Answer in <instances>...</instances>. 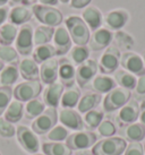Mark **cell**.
Masks as SVG:
<instances>
[{
	"mask_svg": "<svg viewBox=\"0 0 145 155\" xmlns=\"http://www.w3.org/2000/svg\"><path fill=\"white\" fill-rule=\"evenodd\" d=\"M42 152L44 155H72V150L66 144L58 142L44 143Z\"/></svg>",
	"mask_w": 145,
	"mask_h": 155,
	"instance_id": "33",
	"label": "cell"
},
{
	"mask_svg": "<svg viewBox=\"0 0 145 155\" xmlns=\"http://www.w3.org/2000/svg\"><path fill=\"white\" fill-rule=\"evenodd\" d=\"M59 62V70H58V77L60 83L64 87H70L75 84L76 81V69L74 64L68 58H61L58 60Z\"/></svg>",
	"mask_w": 145,
	"mask_h": 155,
	"instance_id": "17",
	"label": "cell"
},
{
	"mask_svg": "<svg viewBox=\"0 0 145 155\" xmlns=\"http://www.w3.org/2000/svg\"><path fill=\"white\" fill-rule=\"evenodd\" d=\"M132 92L123 87H115L112 91L107 93L103 100V110L107 112L116 111L121 109L130 100Z\"/></svg>",
	"mask_w": 145,
	"mask_h": 155,
	"instance_id": "4",
	"label": "cell"
},
{
	"mask_svg": "<svg viewBox=\"0 0 145 155\" xmlns=\"http://www.w3.org/2000/svg\"><path fill=\"white\" fill-rule=\"evenodd\" d=\"M34 1H36V0H27V2H29V5L34 4Z\"/></svg>",
	"mask_w": 145,
	"mask_h": 155,
	"instance_id": "55",
	"label": "cell"
},
{
	"mask_svg": "<svg viewBox=\"0 0 145 155\" xmlns=\"http://www.w3.org/2000/svg\"><path fill=\"white\" fill-rule=\"evenodd\" d=\"M9 5L13 6V7H16V6H29V2L27 0H8Z\"/></svg>",
	"mask_w": 145,
	"mask_h": 155,
	"instance_id": "49",
	"label": "cell"
},
{
	"mask_svg": "<svg viewBox=\"0 0 145 155\" xmlns=\"http://www.w3.org/2000/svg\"><path fill=\"white\" fill-rule=\"evenodd\" d=\"M82 19L85 22L87 27L94 31L101 27L103 22V15L101 10L95 6H87L82 12Z\"/></svg>",
	"mask_w": 145,
	"mask_h": 155,
	"instance_id": "22",
	"label": "cell"
},
{
	"mask_svg": "<svg viewBox=\"0 0 145 155\" xmlns=\"http://www.w3.org/2000/svg\"><path fill=\"white\" fill-rule=\"evenodd\" d=\"M113 40V33L107 27H100L94 31L90 36L89 41V49L92 51H101L103 49H107Z\"/></svg>",
	"mask_w": 145,
	"mask_h": 155,
	"instance_id": "14",
	"label": "cell"
},
{
	"mask_svg": "<svg viewBox=\"0 0 145 155\" xmlns=\"http://www.w3.org/2000/svg\"><path fill=\"white\" fill-rule=\"evenodd\" d=\"M79 99H81V91L77 86L72 85L70 87H66V90L61 95L60 104L62 109H74L77 107Z\"/></svg>",
	"mask_w": 145,
	"mask_h": 155,
	"instance_id": "26",
	"label": "cell"
},
{
	"mask_svg": "<svg viewBox=\"0 0 145 155\" xmlns=\"http://www.w3.org/2000/svg\"><path fill=\"white\" fill-rule=\"evenodd\" d=\"M91 90L94 91L95 93L103 94V93H109L116 87L115 79L107 75H98L90 82L87 85ZM86 86V87H87Z\"/></svg>",
	"mask_w": 145,
	"mask_h": 155,
	"instance_id": "23",
	"label": "cell"
},
{
	"mask_svg": "<svg viewBox=\"0 0 145 155\" xmlns=\"http://www.w3.org/2000/svg\"><path fill=\"white\" fill-rule=\"evenodd\" d=\"M140 117V104L136 100H129L120 109L117 119L121 125H132Z\"/></svg>",
	"mask_w": 145,
	"mask_h": 155,
	"instance_id": "19",
	"label": "cell"
},
{
	"mask_svg": "<svg viewBox=\"0 0 145 155\" xmlns=\"http://www.w3.org/2000/svg\"><path fill=\"white\" fill-rule=\"evenodd\" d=\"M0 60L4 64L18 66L19 57L17 50L12 45H0Z\"/></svg>",
	"mask_w": 145,
	"mask_h": 155,
	"instance_id": "37",
	"label": "cell"
},
{
	"mask_svg": "<svg viewBox=\"0 0 145 155\" xmlns=\"http://www.w3.org/2000/svg\"><path fill=\"white\" fill-rule=\"evenodd\" d=\"M142 59H143V61H144V65H145V50L143 51V53H142Z\"/></svg>",
	"mask_w": 145,
	"mask_h": 155,
	"instance_id": "54",
	"label": "cell"
},
{
	"mask_svg": "<svg viewBox=\"0 0 145 155\" xmlns=\"http://www.w3.org/2000/svg\"><path fill=\"white\" fill-rule=\"evenodd\" d=\"M113 40H115L118 49L120 48V49H124L126 51H129L135 44L132 35H129L125 31H117L116 34L113 35Z\"/></svg>",
	"mask_w": 145,
	"mask_h": 155,
	"instance_id": "39",
	"label": "cell"
},
{
	"mask_svg": "<svg viewBox=\"0 0 145 155\" xmlns=\"http://www.w3.org/2000/svg\"><path fill=\"white\" fill-rule=\"evenodd\" d=\"M75 155H94L92 151H87V150H83V151H78Z\"/></svg>",
	"mask_w": 145,
	"mask_h": 155,
	"instance_id": "51",
	"label": "cell"
},
{
	"mask_svg": "<svg viewBox=\"0 0 145 155\" xmlns=\"http://www.w3.org/2000/svg\"><path fill=\"white\" fill-rule=\"evenodd\" d=\"M33 60L36 62V64H42L48 59H51V58H55L56 56V50L55 47L51 45V44H43V45H38L33 50Z\"/></svg>",
	"mask_w": 145,
	"mask_h": 155,
	"instance_id": "32",
	"label": "cell"
},
{
	"mask_svg": "<svg viewBox=\"0 0 145 155\" xmlns=\"http://www.w3.org/2000/svg\"><path fill=\"white\" fill-rule=\"evenodd\" d=\"M18 28L12 23H5L0 26V45H12L16 40Z\"/></svg>",
	"mask_w": 145,
	"mask_h": 155,
	"instance_id": "30",
	"label": "cell"
},
{
	"mask_svg": "<svg viewBox=\"0 0 145 155\" xmlns=\"http://www.w3.org/2000/svg\"><path fill=\"white\" fill-rule=\"evenodd\" d=\"M53 33H55V27L46 25L38 26L33 32V42L36 47L48 44L53 38Z\"/></svg>",
	"mask_w": 145,
	"mask_h": 155,
	"instance_id": "29",
	"label": "cell"
},
{
	"mask_svg": "<svg viewBox=\"0 0 145 155\" xmlns=\"http://www.w3.org/2000/svg\"><path fill=\"white\" fill-rule=\"evenodd\" d=\"M103 112L98 111V110H91V111L86 112L83 121H84V127H86L87 129H95L98 128L100 124L103 120Z\"/></svg>",
	"mask_w": 145,
	"mask_h": 155,
	"instance_id": "38",
	"label": "cell"
},
{
	"mask_svg": "<svg viewBox=\"0 0 145 155\" xmlns=\"http://www.w3.org/2000/svg\"><path fill=\"white\" fill-rule=\"evenodd\" d=\"M42 92V84L40 81H25L19 83L13 90V96L19 102H29L36 99Z\"/></svg>",
	"mask_w": 145,
	"mask_h": 155,
	"instance_id": "6",
	"label": "cell"
},
{
	"mask_svg": "<svg viewBox=\"0 0 145 155\" xmlns=\"http://www.w3.org/2000/svg\"><path fill=\"white\" fill-rule=\"evenodd\" d=\"M9 7L8 6H1L0 7V26L5 24V22L8 19Z\"/></svg>",
	"mask_w": 145,
	"mask_h": 155,
	"instance_id": "47",
	"label": "cell"
},
{
	"mask_svg": "<svg viewBox=\"0 0 145 155\" xmlns=\"http://www.w3.org/2000/svg\"><path fill=\"white\" fill-rule=\"evenodd\" d=\"M7 2H8V0H0V7H1V6H5Z\"/></svg>",
	"mask_w": 145,
	"mask_h": 155,
	"instance_id": "52",
	"label": "cell"
},
{
	"mask_svg": "<svg viewBox=\"0 0 145 155\" xmlns=\"http://www.w3.org/2000/svg\"><path fill=\"white\" fill-rule=\"evenodd\" d=\"M4 67H5V64L1 60H0V71H1L2 69H4Z\"/></svg>",
	"mask_w": 145,
	"mask_h": 155,
	"instance_id": "53",
	"label": "cell"
},
{
	"mask_svg": "<svg viewBox=\"0 0 145 155\" xmlns=\"http://www.w3.org/2000/svg\"><path fill=\"white\" fill-rule=\"evenodd\" d=\"M13 97L12 86H0V117L4 114Z\"/></svg>",
	"mask_w": 145,
	"mask_h": 155,
	"instance_id": "41",
	"label": "cell"
},
{
	"mask_svg": "<svg viewBox=\"0 0 145 155\" xmlns=\"http://www.w3.org/2000/svg\"><path fill=\"white\" fill-rule=\"evenodd\" d=\"M65 26L70 39L76 45H86L90 41V28L79 16H68L65 19Z\"/></svg>",
	"mask_w": 145,
	"mask_h": 155,
	"instance_id": "1",
	"label": "cell"
},
{
	"mask_svg": "<svg viewBox=\"0 0 145 155\" xmlns=\"http://www.w3.org/2000/svg\"><path fill=\"white\" fill-rule=\"evenodd\" d=\"M32 12L36 19L40 23H42L46 26H51V27H58L61 25L64 21V16L59 9L51 6H44V5H33Z\"/></svg>",
	"mask_w": 145,
	"mask_h": 155,
	"instance_id": "2",
	"label": "cell"
},
{
	"mask_svg": "<svg viewBox=\"0 0 145 155\" xmlns=\"http://www.w3.org/2000/svg\"><path fill=\"white\" fill-rule=\"evenodd\" d=\"M92 0H70V6L75 9H82L87 7Z\"/></svg>",
	"mask_w": 145,
	"mask_h": 155,
	"instance_id": "46",
	"label": "cell"
},
{
	"mask_svg": "<svg viewBox=\"0 0 145 155\" xmlns=\"http://www.w3.org/2000/svg\"><path fill=\"white\" fill-rule=\"evenodd\" d=\"M120 65L128 73L135 76L145 75V65L142 56L134 51H126L120 57Z\"/></svg>",
	"mask_w": 145,
	"mask_h": 155,
	"instance_id": "11",
	"label": "cell"
},
{
	"mask_svg": "<svg viewBox=\"0 0 145 155\" xmlns=\"http://www.w3.org/2000/svg\"><path fill=\"white\" fill-rule=\"evenodd\" d=\"M53 47L56 50V56H65L72 49V39L66 26L60 25L55 30L53 33Z\"/></svg>",
	"mask_w": 145,
	"mask_h": 155,
	"instance_id": "13",
	"label": "cell"
},
{
	"mask_svg": "<svg viewBox=\"0 0 145 155\" xmlns=\"http://www.w3.org/2000/svg\"><path fill=\"white\" fill-rule=\"evenodd\" d=\"M32 155H44V154H38V153H36V154H32Z\"/></svg>",
	"mask_w": 145,
	"mask_h": 155,
	"instance_id": "57",
	"label": "cell"
},
{
	"mask_svg": "<svg viewBox=\"0 0 145 155\" xmlns=\"http://www.w3.org/2000/svg\"><path fill=\"white\" fill-rule=\"evenodd\" d=\"M135 91H136V93L138 95H145V75L138 77Z\"/></svg>",
	"mask_w": 145,
	"mask_h": 155,
	"instance_id": "45",
	"label": "cell"
},
{
	"mask_svg": "<svg viewBox=\"0 0 145 155\" xmlns=\"http://www.w3.org/2000/svg\"><path fill=\"white\" fill-rule=\"evenodd\" d=\"M15 135H16V128L14 127L13 124L0 117V137L12 138Z\"/></svg>",
	"mask_w": 145,
	"mask_h": 155,
	"instance_id": "43",
	"label": "cell"
},
{
	"mask_svg": "<svg viewBox=\"0 0 145 155\" xmlns=\"http://www.w3.org/2000/svg\"><path fill=\"white\" fill-rule=\"evenodd\" d=\"M18 66L8 65L5 66L4 69L0 71V85L1 86H12L18 79Z\"/></svg>",
	"mask_w": 145,
	"mask_h": 155,
	"instance_id": "31",
	"label": "cell"
},
{
	"mask_svg": "<svg viewBox=\"0 0 145 155\" xmlns=\"http://www.w3.org/2000/svg\"><path fill=\"white\" fill-rule=\"evenodd\" d=\"M125 136L132 143L141 142L145 138V126L143 124H132L125 128Z\"/></svg>",
	"mask_w": 145,
	"mask_h": 155,
	"instance_id": "35",
	"label": "cell"
},
{
	"mask_svg": "<svg viewBox=\"0 0 145 155\" xmlns=\"http://www.w3.org/2000/svg\"><path fill=\"white\" fill-rule=\"evenodd\" d=\"M44 110H46V104L36 97V99H33L27 102L25 107V111H24V117L27 120L36 119Z\"/></svg>",
	"mask_w": 145,
	"mask_h": 155,
	"instance_id": "34",
	"label": "cell"
},
{
	"mask_svg": "<svg viewBox=\"0 0 145 155\" xmlns=\"http://www.w3.org/2000/svg\"><path fill=\"white\" fill-rule=\"evenodd\" d=\"M17 142L21 147L29 154H36L40 150V143L36 134L26 126H18L16 128Z\"/></svg>",
	"mask_w": 145,
	"mask_h": 155,
	"instance_id": "10",
	"label": "cell"
},
{
	"mask_svg": "<svg viewBox=\"0 0 145 155\" xmlns=\"http://www.w3.org/2000/svg\"><path fill=\"white\" fill-rule=\"evenodd\" d=\"M23 116H24V105L17 100L12 101L4 113L5 120L9 121L12 124H16L18 121H21Z\"/></svg>",
	"mask_w": 145,
	"mask_h": 155,
	"instance_id": "27",
	"label": "cell"
},
{
	"mask_svg": "<svg viewBox=\"0 0 145 155\" xmlns=\"http://www.w3.org/2000/svg\"><path fill=\"white\" fill-rule=\"evenodd\" d=\"M39 4L40 5H44V6H56V5H58V1L59 0H38Z\"/></svg>",
	"mask_w": 145,
	"mask_h": 155,
	"instance_id": "50",
	"label": "cell"
},
{
	"mask_svg": "<svg viewBox=\"0 0 145 155\" xmlns=\"http://www.w3.org/2000/svg\"><path fill=\"white\" fill-rule=\"evenodd\" d=\"M58 120L68 129L81 131L84 128V121L81 114L74 109H62L58 114Z\"/></svg>",
	"mask_w": 145,
	"mask_h": 155,
	"instance_id": "16",
	"label": "cell"
},
{
	"mask_svg": "<svg viewBox=\"0 0 145 155\" xmlns=\"http://www.w3.org/2000/svg\"><path fill=\"white\" fill-rule=\"evenodd\" d=\"M68 137V129L64 126H56L47 134V138L51 142L61 143Z\"/></svg>",
	"mask_w": 145,
	"mask_h": 155,
	"instance_id": "40",
	"label": "cell"
},
{
	"mask_svg": "<svg viewBox=\"0 0 145 155\" xmlns=\"http://www.w3.org/2000/svg\"><path fill=\"white\" fill-rule=\"evenodd\" d=\"M19 75L25 81H39L40 78V68L33 58H24L18 62Z\"/></svg>",
	"mask_w": 145,
	"mask_h": 155,
	"instance_id": "21",
	"label": "cell"
},
{
	"mask_svg": "<svg viewBox=\"0 0 145 155\" xmlns=\"http://www.w3.org/2000/svg\"><path fill=\"white\" fill-rule=\"evenodd\" d=\"M0 155H1V153H0Z\"/></svg>",
	"mask_w": 145,
	"mask_h": 155,
	"instance_id": "59",
	"label": "cell"
},
{
	"mask_svg": "<svg viewBox=\"0 0 145 155\" xmlns=\"http://www.w3.org/2000/svg\"><path fill=\"white\" fill-rule=\"evenodd\" d=\"M98 140V136L93 131H77L72 135H68L65 144L72 151H83L89 147H93Z\"/></svg>",
	"mask_w": 145,
	"mask_h": 155,
	"instance_id": "7",
	"label": "cell"
},
{
	"mask_svg": "<svg viewBox=\"0 0 145 155\" xmlns=\"http://www.w3.org/2000/svg\"><path fill=\"white\" fill-rule=\"evenodd\" d=\"M102 101V96L99 93H95V92H89V93H85V94L81 96L79 99V102L77 104V109H78V112L81 113H86V112L91 111V110H94V108H96L100 102Z\"/></svg>",
	"mask_w": 145,
	"mask_h": 155,
	"instance_id": "25",
	"label": "cell"
},
{
	"mask_svg": "<svg viewBox=\"0 0 145 155\" xmlns=\"http://www.w3.org/2000/svg\"><path fill=\"white\" fill-rule=\"evenodd\" d=\"M125 155H144V146L138 142L130 143L125 150Z\"/></svg>",
	"mask_w": 145,
	"mask_h": 155,
	"instance_id": "44",
	"label": "cell"
},
{
	"mask_svg": "<svg viewBox=\"0 0 145 155\" xmlns=\"http://www.w3.org/2000/svg\"><path fill=\"white\" fill-rule=\"evenodd\" d=\"M33 28L30 24H24L18 30L17 36L15 40V49L17 50L18 54L29 57L33 52Z\"/></svg>",
	"mask_w": 145,
	"mask_h": 155,
	"instance_id": "9",
	"label": "cell"
},
{
	"mask_svg": "<svg viewBox=\"0 0 145 155\" xmlns=\"http://www.w3.org/2000/svg\"><path fill=\"white\" fill-rule=\"evenodd\" d=\"M64 93V85L60 82H56L53 84L48 85L43 92V103L49 108H56L60 104L61 95Z\"/></svg>",
	"mask_w": 145,
	"mask_h": 155,
	"instance_id": "20",
	"label": "cell"
},
{
	"mask_svg": "<svg viewBox=\"0 0 145 155\" xmlns=\"http://www.w3.org/2000/svg\"><path fill=\"white\" fill-rule=\"evenodd\" d=\"M98 62L94 59H87L76 68V83L79 87H86L98 73Z\"/></svg>",
	"mask_w": 145,
	"mask_h": 155,
	"instance_id": "12",
	"label": "cell"
},
{
	"mask_svg": "<svg viewBox=\"0 0 145 155\" xmlns=\"http://www.w3.org/2000/svg\"><path fill=\"white\" fill-rule=\"evenodd\" d=\"M140 120H141V124L145 126V101H143L140 107Z\"/></svg>",
	"mask_w": 145,
	"mask_h": 155,
	"instance_id": "48",
	"label": "cell"
},
{
	"mask_svg": "<svg viewBox=\"0 0 145 155\" xmlns=\"http://www.w3.org/2000/svg\"><path fill=\"white\" fill-rule=\"evenodd\" d=\"M59 62L56 58L48 59L40 66V79L43 84H53L58 79Z\"/></svg>",
	"mask_w": 145,
	"mask_h": 155,
	"instance_id": "18",
	"label": "cell"
},
{
	"mask_svg": "<svg viewBox=\"0 0 145 155\" xmlns=\"http://www.w3.org/2000/svg\"><path fill=\"white\" fill-rule=\"evenodd\" d=\"M129 19V13L126 9L118 8L112 9L104 15V24L108 30L110 31H120L127 24Z\"/></svg>",
	"mask_w": 145,
	"mask_h": 155,
	"instance_id": "15",
	"label": "cell"
},
{
	"mask_svg": "<svg viewBox=\"0 0 145 155\" xmlns=\"http://www.w3.org/2000/svg\"><path fill=\"white\" fill-rule=\"evenodd\" d=\"M127 147V143L121 137H108L95 143L92 147L94 155H121Z\"/></svg>",
	"mask_w": 145,
	"mask_h": 155,
	"instance_id": "3",
	"label": "cell"
},
{
	"mask_svg": "<svg viewBox=\"0 0 145 155\" xmlns=\"http://www.w3.org/2000/svg\"><path fill=\"white\" fill-rule=\"evenodd\" d=\"M33 12L29 6H16L9 10L8 21L14 25H24L32 18Z\"/></svg>",
	"mask_w": 145,
	"mask_h": 155,
	"instance_id": "24",
	"label": "cell"
},
{
	"mask_svg": "<svg viewBox=\"0 0 145 155\" xmlns=\"http://www.w3.org/2000/svg\"><path fill=\"white\" fill-rule=\"evenodd\" d=\"M60 1H61V2H64V4H67V2H69L70 0H60Z\"/></svg>",
	"mask_w": 145,
	"mask_h": 155,
	"instance_id": "56",
	"label": "cell"
},
{
	"mask_svg": "<svg viewBox=\"0 0 145 155\" xmlns=\"http://www.w3.org/2000/svg\"><path fill=\"white\" fill-rule=\"evenodd\" d=\"M58 122V111L56 108H47L32 122V130L36 135H46Z\"/></svg>",
	"mask_w": 145,
	"mask_h": 155,
	"instance_id": "5",
	"label": "cell"
},
{
	"mask_svg": "<svg viewBox=\"0 0 145 155\" xmlns=\"http://www.w3.org/2000/svg\"><path fill=\"white\" fill-rule=\"evenodd\" d=\"M144 155H145V146H144Z\"/></svg>",
	"mask_w": 145,
	"mask_h": 155,
	"instance_id": "58",
	"label": "cell"
},
{
	"mask_svg": "<svg viewBox=\"0 0 145 155\" xmlns=\"http://www.w3.org/2000/svg\"><path fill=\"white\" fill-rule=\"evenodd\" d=\"M99 134L103 137H113V135L117 133L116 125L111 120H102L98 127Z\"/></svg>",
	"mask_w": 145,
	"mask_h": 155,
	"instance_id": "42",
	"label": "cell"
},
{
	"mask_svg": "<svg viewBox=\"0 0 145 155\" xmlns=\"http://www.w3.org/2000/svg\"><path fill=\"white\" fill-rule=\"evenodd\" d=\"M90 57V49L86 45H75L69 51V60L74 65H81L84 61H86Z\"/></svg>",
	"mask_w": 145,
	"mask_h": 155,
	"instance_id": "36",
	"label": "cell"
},
{
	"mask_svg": "<svg viewBox=\"0 0 145 155\" xmlns=\"http://www.w3.org/2000/svg\"><path fill=\"white\" fill-rule=\"evenodd\" d=\"M115 82L116 84H118L119 87L126 88V90L132 91L136 87V76L133 74L128 73L125 69H119L115 71Z\"/></svg>",
	"mask_w": 145,
	"mask_h": 155,
	"instance_id": "28",
	"label": "cell"
},
{
	"mask_svg": "<svg viewBox=\"0 0 145 155\" xmlns=\"http://www.w3.org/2000/svg\"><path fill=\"white\" fill-rule=\"evenodd\" d=\"M120 57L121 53L119 49L115 45H109L102 53L98 64L100 71L103 75L115 73L120 65Z\"/></svg>",
	"mask_w": 145,
	"mask_h": 155,
	"instance_id": "8",
	"label": "cell"
}]
</instances>
